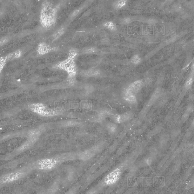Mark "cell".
Masks as SVG:
<instances>
[{"mask_svg":"<svg viewBox=\"0 0 194 194\" xmlns=\"http://www.w3.org/2000/svg\"><path fill=\"white\" fill-rule=\"evenodd\" d=\"M104 26L110 30H115V23L112 22H105L104 23Z\"/></svg>","mask_w":194,"mask_h":194,"instance_id":"cell-13","label":"cell"},{"mask_svg":"<svg viewBox=\"0 0 194 194\" xmlns=\"http://www.w3.org/2000/svg\"><path fill=\"white\" fill-rule=\"evenodd\" d=\"M52 50V48L46 43L42 42L37 47V53L39 55H45L47 53L50 52Z\"/></svg>","mask_w":194,"mask_h":194,"instance_id":"cell-8","label":"cell"},{"mask_svg":"<svg viewBox=\"0 0 194 194\" xmlns=\"http://www.w3.org/2000/svg\"><path fill=\"white\" fill-rule=\"evenodd\" d=\"M124 99L125 100L130 103H134L136 101V95L131 94L126 91L125 92V94H124Z\"/></svg>","mask_w":194,"mask_h":194,"instance_id":"cell-9","label":"cell"},{"mask_svg":"<svg viewBox=\"0 0 194 194\" xmlns=\"http://www.w3.org/2000/svg\"><path fill=\"white\" fill-rule=\"evenodd\" d=\"M21 55V51L20 50H17L14 52L9 54V55H6L5 57L7 59V60H13L17 58H20Z\"/></svg>","mask_w":194,"mask_h":194,"instance_id":"cell-10","label":"cell"},{"mask_svg":"<svg viewBox=\"0 0 194 194\" xmlns=\"http://www.w3.org/2000/svg\"><path fill=\"white\" fill-rule=\"evenodd\" d=\"M120 170L119 168L115 169L106 176L105 179V183L108 185L115 183L120 178Z\"/></svg>","mask_w":194,"mask_h":194,"instance_id":"cell-4","label":"cell"},{"mask_svg":"<svg viewBox=\"0 0 194 194\" xmlns=\"http://www.w3.org/2000/svg\"><path fill=\"white\" fill-rule=\"evenodd\" d=\"M142 84V82L141 80L136 81L130 84L125 91L131 94L136 95L139 92V91L141 89Z\"/></svg>","mask_w":194,"mask_h":194,"instance_id":"cell-6","label":"cell"},{"mask_svg":"<svg viewBox=\"0 0 194 194\" xmlns=\"http://www.w3.org/2000/svg\"><path fill=\"white\" fill-rule=\"evenodd\" d=\"M91 154L92 153L89 152V151H86L82 154V158L84 159H88L91 157Z\"/></svg>","mask_w":194,"mask_h":194,"instance_id":"cell-16","label":"cell"},{"mask_svg":"<svg viewBox=\"0 0 194 194\" xmlns=\"http://www.w3.org/2000/svg\"><path fill=\"white\" fill-rule=\"evenodd\" d=\"M7 59L5 57H3L1 58V60H0V66H1V71L2 70V69L4 68V67L5 66L6 63L7 62Z\"/></svg>","mask_w":194,"mask_h":194,"instance_id":"cell-17","label":"cell"},{"mask_svg":"<svg viewBox=\"0 0 194 194\" xmlns=\"http://www.w3.org/2000/svg\"><path fill=\"white\" fill-rule=\"evenodd\" d=\"M131 62L133 63V64H137L138 63H140L141 62V58L140 57L137 55H134L131 59Z\"/></svg>","mask_w":194,"mask_h":194,"instance_id":"cell-15","label":"cell"},{"mask_svg":"<svg viewBox=\"0 0 194 194\" xmlns=\"http://www.w3.org/2000/svg\"><path fill=\"white\" fill-rule=\"evenodd\" d=\"M126 4V0H119L115 4V8L117 9H120L125 5Z\"/></svg>","mask_w":194,"mask_h":194,"instance_id":"cell-14","label":"cell"},{"mask_svg":"<svg viewBox=\"0 0 194 194\" xmlns=\"http://www.w3.org/2000/svg\"><path fill=\"white\" fill-rule=\"evenodd\" d=\"M99 74V71L96 69H90L86 72V75L88 76H94Z\"/></svg>","mask_w":194,"mask_h":194,"instance_id":"cell-18","label":"cell"},{"mask_svg":"<svg viewBox=\"0 0 194 194\" xmlns=\"http://www.w3.org/2000/svg\"><path fill=\"white\" fill-rule=\"evenodd\" d=\"M57 161L54 159H44L40 161L38 165V167L43 170H48L51 169L55 166Z\"/></svg>","mask_w":194,"mask_h":194,"instance_id":"cell-5","label":"cell"},{"mask_svg":"<svg viewBox=\"0 0 194 194\" xmlns=\"http://www.w3.org/2000/svg\"><path fill=\"white\" fill-rule=\"evenodd\" d=\"M130 115L129 113H125L124 115H118L116 117V120L118 122H124L125 121L128 120L130 118Z\"/></svg>","mask_w":194,"mask_h":194,"instance_id":"cell-12","label":"cell"},{"mask_svg":"<svg viewBox=\"0 0 194 194\" xmlns=\"http://www.w3.org/2000/svg\"><path fill=\"white\" fill-rule=\"evenodd\" d=\"M64 32V29L63 28H61V29L58 30L53 34V37H52L53 41H55V40L58 39L59 37H61L63 35Z\"/></svg>","mask_w":194,"mask_h":194,"instance_id":"cell-11","label":"cell"},{"mask_svg":"<svg viewBox=\"0 0 194 194\" xmlns=\"http://www.w3.org/2000/svg\"><path fill=\"white\" fill-rule=\"evenodd\" d=\"M57 17V10L50 2L45 1L42 4L40 15L41 23L43 26L48 28L55 23Z\"/></svg>","mask_w":194,"mask_h":194,"instance_id":"cell-1","label":"cell"},{"mask_svg":"<svg viewBox=\"0 0 194 194\" xmlns=\"http://www.w3.org/2000/svg\"><path fill=\"white\" fill-rule=\"evenodd\" d=\"M22 176V173L20 172L13 173L8 174L1 178V183H8L18 179Z\"/></svg>","mask_w":194,"mask_h":194,"instance_id":"cell-7","label":"cell"},{"mask_svg":"<svg viewBox=\"0 0 194 194\" xmlns=\"http://www.w3.org/2000/svg\"><path fill=\"white\" fill-rule=\"evenodd\" d=\"M30 108L33 112L43 116H52L57 115V111L48 109L45 105L40 103L33 104L30 106Z\"/></svg>","mask_w":194,"mask_h":194,"instance_id":"cell-3","label":"cell"},{"mask_svg":"<svg viewBox=\"0 0 194 194\" xmlns=\"http://www.w3.org/2000/svg\"><path fill=\"white\" fill-rule=\"evenodd\" d=\"M76 55L77 53L76 51L74 50H71L69 53L68 58L57 64L56 67L66 71L70 78H73L76 74V66L75 59Z\"/></svg>","mask_w":194,"mask_h":194,"instance_id":"cell-2","label":"cell"},{"mask_svg":"<svg viewBox=\"0 0 194 194\" xmlns=\"http://www.w3.org/2000/svg\"><path fill=\"white\" fill-rule=\"evenodd\" d=\"M8 42V39L6 38H2L1 39V41H0V44H1V46H2L3 45H4L5 43H6V42Z\"/></svg>","mask_w":194,"mask_h":194,"instance_id":"cell-19","label":"cell"}]
</instances>
